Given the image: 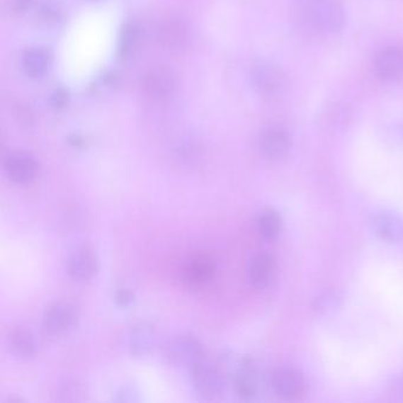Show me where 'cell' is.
<instances>
[{
  "instance_id": "cell-21",
  "label": "cell",
  "mask_w": 403,
  "mask_h": 403,
  "mask_svg": "<svg viewBox=\"0 0 403 403\" xmlns=\"http://www.w3.org/2000/svg\"><path fill=\"white\" fill-rule=\"evenodd\" d=\"M139 40V29L134 24H125L121 30L118 40V55L125 57L132 52Z\"/></svg>"
},
{
  "instance_id": "cell-10",
  "label": "cell",
  "mask_w": 403,
  "mask_h": 403,
  "mask_svg": "<svg viewBox=\"0 0 403 403\" xmlns=\"http://www.w3.org/2000/svg\"><path fill=\"white\" fill-rule=\"evenodd\" d=\"M218 271V265L215 258L208 254H198L193 256L183 270V277L188 285L205 286L215 279Z\"/></svg>"
},
{
  "instance_id": "cell-23",
  "label": "cell",
  "mask_w": 403,
  "mask_h": 403,
  "mask_svg": "<svg viewBox=\"0 0 403 403\" xmlns=\"http://www.w3.org/2000/svg\"><path fill=\"white\" fill-rule=\"evenodd\" d=\"M58 394L63 396L62 401H77V396L81 395V389L75 382L67 381L62 385Z\"/></svg>"
},
{
  "instance_id": "cell-7",
  "label": "cell",
  "mask_w": 403,
  "mask_h": 403,
  "mask_svg": "<svg viewBox=\"0 0 403 403\" xmlns=\"http://www.w3.org/2000/svg\"><path fill=\"white\" fill-rule=\"evenodd\" d=\"M251 81L258 93L275 96L285 86V74L270 62H259L251 72Z\"/></svg>"
},
{
  "instance_id": "cell-17",
  "label": "cell",
  "mask_w": 403,
  "mask_h": 403,
  "mask_svg": "<svg viewBox=\"0 0 403 403\" xmlns=\"http://www.w3.org/2000/svg\"><path fill=\"white\" fill-rule=\"evenodd\" d=\"M376 234L388 243H402L403 219L392 213H381L373 222Z\"/></svg>"
},
{
  "instance_id": "cell-1",
  "label": "cell",
  "mask_w": 403,
  "mask_h": 403,
  "mask_svg": "<svg viewBox=\"0 0 403 403\" xmlns=\"http://www.w3.org/2000/svg\"><path fill=\"white\" fill-rule=\"evenodd\" d=\"M164 360L175 367L189 369L205 360L204 346L192 335H176L164 343L162 349Z\"/></svg>"
},
{
  "instance_id": "cell-28",
  "label": "cell",
  "mask_w": 403,
  "mask_h": 403,
  "mask_svg": "<svg viewBox=\"0 0 403 403\" xmlns=\"http://www.w3.org/2000/svg\"><path fill=\"white\" fill-rule=\"evenodd\" d=\"M33 0H16L15 6L17 11H25L33 4Z\"/></svg>"
},
{
  "instance_id": "cell-30",
  "label": "cell",
  "mask_w": 403,
  "mask_h": 403,
  "mask_svg": "<svg viewBox=\"0 0 403 403\" xmlns=\"http://www.w3.org/2000/svg\"><path fill=\"white\" fill-rule=\"evenodd\" d=\"M310 1H321V0H310Z\"/></svg>"
},
{
  "instance_id": "cell-4",
  "label": "cell",
  "mask_w": 403,
  "mask_h": 403,
  "mask_svg": "<svg viewBox=\"0 0 403 403\" xmlns=\"http://www.w3.org/2000/svg\"><path fill=\"white\" fill-rule=\"evenodd\" d=\"M191 373L193 385L203 397L212 399L222 395L225 387V378L215 365L203 360L191 368Z\"/></svg>"
},
{
  "instance_id": "cell-26",
  "label": "cell",
  "mask_w": 403,
  "mask_h": 403,
  "mask_svg": "<svg viewBox=\"0 0 403 403\" xmlns=\"http://www.w3.org/2000/svg\"><path fill=\"white\" fill-rule=\"evenodd\" d=\"M134 300H135V296L128 289H120L118 293H115V302L120 307H128L130 304L134 303Z\"/></svg>"
},
{
  "instance_id": "cell-20",
  "label": "cell",
  "mask_w": 403,
  "mask_h": 403,
  "mask_svg": "<svg viewBox=\"0 0 403 403\" xmlns=\"http://www.w3.org/2000/svg\"><path fill=\"white\" fill-rule=\"evenodd\" d=\"M234 389L238 396L243 399H251L257 392V383L254 371L246 364L234 378Z\"/></svg>"
},
{
  "instance_id": "cell-16",
  "label": "cell",
  "mask_w": 403,
  "mask_h": 403,
  "mask_svg": "<svg viewBox=\"0 0 403 403\" xmlns=\"http://www.w3.org/2000/svg\"><path fill=\"white\" fill-rule=\"evenodd\" d=\"M8 348L11 353L22 360L33 358L37 353L36 337L30 329L16 327L8 337Z\"/></svg>"
},
{
  "instance_id": "cell-22",
  "label": "cell",
  "mask_w": 403,
  "mask_h": 403,
  "mask_svg": "<svg viewBox=\"0 0 403 403\" xmlns=\"http://www.w3.org/2000/svg\"><path fill=\"white\" fill-rule=\"evenodd\" d=\"M339 305V298L335 293H324L314 300V309L323 314H328L330 311L335 310Z\"/></svg>"
},
{
  "instance_id": "cell-3",
  "label": "cell",
  "mask_w": 403,
  "mask_h": 403,
  "mask_svg": "<svg viewBox=\"0 0 403 403\" xmlns=\"http://www.w3.org/2000/svg\"><path fill=\"white\" fill-rule=\"evenodd\" d=\"M79 319V310L76 304L62 300L52 304L44 314L43 328L52 336L64 335L75 328Z\"/></svg>"
},
{
  "instance_id": "cell-24",
  "label": "cell",
  "mask_w": 403,
  "mask_h": 403,
  "mask_svg": "<svg viewBox=\"0 0 403 403\" xmlns=\"http://www.w3.org/2000/svg\"><path fill=\"white\" fill-rule=\"evenodd\" d=\"M40 18L44 22L56 23L61 18V10L58 8L57 5L49 3L45 4L40 8Z\"/></svg>"
},
{
  "instance_id": "cell-14",
  "label": "cell",
  "mask_w": 403,
  "mask_h": 403,
  "mask_svg": "<svg viewBox=\"0 0 403 403\" xmlns=\"http://www.w3.org/2000/svg\"><path fill=\"white\" fill-rule=\"evenodd\" d=\"M157 341V330L153 325L149 323L134 325L128 335L129 353L135 357L147 356L153 351Z\"/></svg>"
},
{
  "instance_id": "cell-11",
  "label": "cell",
  "mask_w": 403,
  "mask_h": 403,
  "mask_svg": "<svg viewBox=\"0 0 403 403\" xmlns=\"http://www.w3.org/2000/svg\"><path fill=\"white\" fill-rule=\"evenodd\" d=\"M291 148V139L285 129L272 125L265 129L259 140V149L265 159L271 161L285 157Z\"/></svg>"
},
{
  "instance_id": "cell-5",
  "label": "cell",
  "mask_w": 403,
  "mask_h": 403,
  "mask_svg": "<svg viewBox=\"0 0 403 403\" xmlns=\"http://www.w3.org/2000/svg\"><path fill=\"white\" fill-rule=\"evenodd\" d=\"M4 171L8 180L16 185H28L38 176L40 164L33 154L17 150L5 159Z\"/></svg>"
},
{
  "instance_id": "cell-6",
  "label": "cell",
  "mask_w": 403,
  "mask_h": 403,
  "mask_svg": "<svg viewBox=\"0 0 403 403\" xmlns=\"http://www.w3.org/2000/svg\"><path fill=\"white\" fill-rule=\"evenodd\" d=\"M175 86L174 72L164 64L154 65L143 76V91L153 100H164L171 96L174 93Z\"/></svg>"
},
{
  "instance_id": "cell-15",
  "label": "cell",
  "mask_w": 403,
  "mask_h": 403,
  "mask_svg": "<svg viewBox=\"0 0 403 403\" xmlns=\"http://www.w3.org/2000/svg\"><path fill=\"white\" fill-rule=\"evenodd\" d=\"M276 261L270 254H259L251 259L247 279L254 289H264L275 273Z\"/></svg>"
},
{
  "instance_id": "cell-13",
  "label": "cell",
  "mask_w": 403,
  "mask_h": 403,
  "mask_svg": "<svg viewBox=\"0 0 403 403\" xmlns=\"http://www.w3.org/2000/svg\"><path fill=\"white\" fill-rule=\"evenodd\" d=\"M159 40L171 52L183 51L189 43L188 28L180 19H167L159 29Z\"/></svg>"
},
{
  "instance_id": "cell-27",
  "label": "cell",
  "mask_w": 403,
  "mask_h": 403,
  "mask_svg": "<svg viewBox=\"0 0 403 403\" xmlns=\"http://www.w3.org/2000/svg\"><path fill=\"white\" fill-rule=\"evenodd\" d=\"M17 111H15V116L18 120L19 123L22 125H31L33 123V113L30 111L29 108L24 106H17Z\"/></svg>"
},
{
  "instance_id": "cell-2",
  "label": "cell",
  "mask_w": 403,
  "mask_h": 403,
  "mask_svg": "<svg viewBox=\"0 0 403 403\" xmlns=\"http://www.w3.org/2000/svg\"><path fill=\"white\" fill-rule=\"evenodd\" d=\"M346 19L344 8L336 1L321 3L309 8L307 13V24L325 35H335L342 31Z\"/></svg>"
},
{
  "instance_id": "cell-8",
  "label": "cell",
  "mask_w": 403,
  "mask_h": 403,
  "mask_svg": "<svg viewBox=\"0 0 403 403\" xmlns=\"http://www.w3.org/2000/svg\"><path fill=\"white\" fill-rule=\"evenodd\" d=\"M100 261L97 254L89 246L76 249L67 261V271L75 282L86 283L93 280L98 273Z\"/></svg>"
},
{
  "instance_id": "cell-18",
  "label": "cell",
  "mask_w": 403,
  "mask_h": 403,
  "mask_svg": "<svg viewBox=\"0 0 403 403\" xmlns=\"http://www.w3.org/2000/svg\"><path fill=\"white\" fill-rule=\"evenodd\" d=\"M50 51L45 47H31L23 56V68L33 79L43 77L51 67Z\"/></svg>"
},
{
  "instance_id": "cell-12",
  "label": "cell",
  "mask_w": 403,
  "mask_h": 403,
  "mask_svg": "<svg viewBox=\"0 0 403 403\" xmlns=\"http://www.w3.org/2000/svg\"><path fill=\"white\" fill-rule=\"evenodd\" d=\"M273 392L282 399H291L300 396L305 388L303 375L293 368H279L271 376Z\"/></svg>"
},
{
  "instance_id": "cell-29",
  "label": "cell",
  "mask_w": 403,
  "mask_h": 403,
  "mask_svg": "<svg viewBox=\"0 0 403 403\" xmlns=\"http://www.w3.org/2000/svg\"><path fill=\"white\" fill-rule=\"evenodd\" d=\"M69 143L70 146L74 147V148H81L84 144V141H83L82 136L79 135H72L69 137Z\"/></svg>"
},
{
  "instance_id": "cell-9",
  "label": "cell",
  "mask_w": 403,
  "mask_h": 403,
  "mask_svg": "<svg viewBox=\"0 0 403 403\" xmlns=\"http://www.w3.org/2000/svg\"><path fill=\"white\" fill-rule=\"evenodd\" d=\"M374 69L378 79L394 83L403 79V49L387 47L378 51L375 57Z\"/></svg>"
},
{
  "instance_id": "cell-25",
  "label": "cell",
  "mask_w": 403,
  "mask_h": 403,
  "mask_svg": "<svg viewBox=\"0 0 403 403\" xmlns=\"http://www.w3.org/2000/svg\"><path fill=\"white\" fill-rule=\"evenodd\" d=\"M69 93L65 89L55 90L54 93L51 95L50 103L52 108L57 109V110H61V109H64L69 104Z\"/></svg>"
},
{
  "instance_id": "cell-19",
  "label": "cell",
  "mask_w": 403,
  "mask_h": 403,
  "mask_svg": "<svg viewBox=\"0 0 403 403\" xmlns=\"http://www.w3.org/2000/svg\"><path fill=\"white\" fill-rule=\"evenodd\" d=\"M257 227L263 239L273 242L282 229V218L275 210H265L258 217Z\"/></svg>"
}]
</instances>
